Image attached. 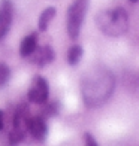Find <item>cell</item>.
I'll return each mask as SVG.
<instances>
[{
  "label": "cell",
  "instance_id": "1",
  "mask_svg": "<svg viewBox=\"0 0 139 146\" xmlns=\"http://www.w3.org/2000/svg\"><path fill=\"white\" fill-rule=\"evenodd\" d=\"M115 88V78L109 69L94 66L88 69L81 81L82 100L88 108H97L109 100Z\"/></svg>",
  "mask_w": 139,
  "mask_h": 146
},
{
  "label": "cell",
  "instance_id": "2",
  "mask_svg": "<svg viewBox=\"0 0 139 146\" xmlns=\"http://www.w3.org/2000/svg\"><path fill=\"white\" fill-rule=\"evenodd\" d=\"M97 27L109 37H118L129 29V15L123 8H114L99 12L96 17Z\"/></svg>",
  "mask_w": 139,
  "mask_h": 146
},
{
  "label": "cell",
  "instance_id": "3",
  "mask_svg": "<svg viewBox=\"0 0 139 146\" xmlns=\"http://www.w3.org/2000/svg\"><path fill=\"white\" fill-rule=\"evenodd\" d=\"M88 9V0H74L72 5L69 6L67 11V35L70 39H78L79 33H81V27L85 18V12Z\"/></svg>",
  "mask_w": 139,
  "mask_h": 146
},
{
  "label": "cell",
  "instance_id": "4",
  "mask_svg": "<svg viewBox=\"0 0 139 146\" xmlns=\"http://www.w3.org/2000/svg\"><path fill=\"white\" fill-rule=\"evenodd\" d=\"M27 121H29V115H27V109L24 106H19L15 110L14 115V127L9 134V142L11 145H18L19 142L25 137V133H27Z\"/></svg>",
  "mask_w": 139,
  "mask_h": 146
},
{
  "label": "cell",
  "instance_id": "5",
  "mask_svg": "<svg viewBox=\"0 0 139 146\" xmlns=\"http://www.w3.org/2000/svg\"><path fill=\"white\" fill-rule=\"evenodd\" d=\"M48 97H49V85L46 82V79L42 76L35 78L27 92L29 102L35 103V104H45L48 102Z\"/></svg>",
  "mask_w": 139,
  "mask_h": 146
},
{
  "label": "cell",
  "instance_id": "6",
  "mask_svg": "<svg viewBox=\"0 0 139 146\" xmlns=\"http://www.w3.org/2000/svg\"><path fill=\"white\" fill-rule=\"evenodd\" d=\"M14 21V5L11 0H0V40L8 36Z\"/></svg>",
  "mask_w": 139,
  "mask_h": 146
},
{
  "label": "cell",
  "instance_id": "7",
  "mask_svg": "<svg viewBox=\"0 0 139 146\" xmlns=\"http://www.w3.org/2000/svg\"><path fill=\"white\" fill-rule=\"evenodd\" d=\"M27 131L37 142H43L48 134V125L42 116H31L27 121Z\"/></svg>",
  "mask_w": 139,
  "mask_h": 146
},
{
  "label": "cell",
  "instance_id": "8",
  "mask_svg": "<svg viewBox=\"0 0 139 146\" xmlns=\"http://www.w3.org/2000/svg\"><path fill=\"white\" fill-rule=\"evenodd\" d=\"M29 58L31 60V63L36 64V66H46V64L52 63V60L55 58V54H54V49H52L51 46L45 45V46H37L36 51L33 52Z\"/></svg>",
  "mask_w": 139,
  "mask_h": 146
},
{
  "label": "cell",
  "instance_id": "9",
  "mask_svg": "<svg viewBox=\"0 0 139 146\" xmlns=\"http://www.w3.org/2000/svg\"><path fill=\"white\" fill-rule=\"evenodd\" d=\"M37 48V33H30L27 35L19 45V55L23 58H29Z\"/></svg>",
  "mask_w": 139,
  "mask_h": 146
},
{
  "label": "cell",
  "instance_id": "10",
  "mask_svg": "<svg viewBox=\"0 0 139 146\" xmlns=\"http://www.w3.org/2000/svg\"><path fill=\"white\" fill-rule=\"evenodd\" d=\"M57 14V9L52 8V6H49V8H46L42 11V14L39 15V19H37V29L41 31H46V29H48L49 23L54 19Z\"/></svg>",
  "mask_w": 139,
  "mask_h": 146
},
{
  "label": "cell",
  "instance_id": "11",
  "mask_svg": "<svg viewBox=\"0 0 139 146\" xmlns=\"http://www.w3.org/2000/svg\"><path fill=\"white\" fill-rule=\"evenodd\" d=\"M82 57V48L79 45H74V46H70V49L67 52V61L70 66H75L79 63V60H81Z\"/></svg>",
  "mask_w": 139,
  "mask_h": 146
},
{
  "label": "cell",
  "instance_id": "12",
  "mask_svg": "<svg viewBox=\"0 0 139 146\" xmlns=\"http://www.w3.org/2000/svg\"><path fill=\"white\" fill-rule=\"evenodd\" d=\"M11 78V69L8 64H5L3 61H0V88L6 85V82L9 81Z\"/></svg>",
  "mask_w": 139,
  "mask_h": 146
},
{
  "label": "cell",
  "instance_id": "13",
  "mask_svg": "<svg viewBox=\"0 0 139 146\" xmlns=\"http://www.w3.org/2000/svg\"><path fill=\"white\" fill-rule=\"evenodd\" d=\"M84 140H85V146H97V142L94 140V137L88 134V133L84 136Z\"/></svg>",
  "mask_w": 139,
  "mask_h": 146
},
{
  "label": "cell",
  "instance_id": "14",
  "mask_svg": "<svg viewBox=\"0 0 139 146\" xmlns=\"http://www.w3.org/2000/svg\"><path fill=\"white\" fill-rule=\"evenodd\" d=\"M5 127V113H3V110H0V131L3 130Z\"/></svg>",
  "mask_w": 139,
  "mask_h": 146
},
{
  "label": "cell",
  "instance_id": "15",
  "mask_svg": "<svg viewBox=\"0 0 139 146\" xmlns=\"http://www.w3.org/2000/svg\"><path fill=\"white\" fill-rule=\"evenodd\" d=\"M129 2H138V0H129Z\"/></svg>",
  "mask_w": 139,
  "mask_h": 146
}]
</instances>
